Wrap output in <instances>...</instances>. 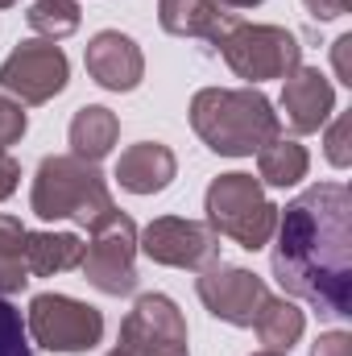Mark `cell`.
<instances>
[{"instance_id": "52a82bcc", "label": "cell", "mask_w": 352, "mask_h": 356, "mask_svg": "<svg viewBox=\"0 0 352 356\" xmlns=\"http://www.w3.org/2000/svg\"><path fill=\"white\" fill-rule=\"evenodd\" d=\"M25 332L46 353L79 356V353H91L104 340V315L91 302H79L71 294L50 290V294H33L29 315H25Z\"/></svg>"}, {"instance_id": "8fae6325", "label": "cell", "mask_w": 352, "mask_h": 356, "mask_svg": "<svg viewBox=\"0 0 352 356\" xmlns=\"http://www.w3.org/2000/svg\"><path fill=\"white\" fill-rule=\"evenodd\" d=\"M195 294H199V302H203L216 319H224V323H232V327H253V319H257V311H262V302H265L269 290H265V282L253 269L211 261L207 269H199Z\"/></svg>"}, {"instance_id": "1f68e13d", "label": "cell", "mask_w": 352, "mask_h": 356, "mask_svg": "<svg viewBox=\"0 0 352 356\" xmlns=\"http://www.w3.org/2000/svg\"><path fill=\"white\" fill-rule=\"evenodd\" d=\"M108 356H120V353H116V348H112V353H108Z\"/></svg>"}, {"instance_id": "5b68a950", "label": "cell", "mask_w": 352, "mask_h": 356, "mask_svg": "<svg viewBox=\"0 0 352 356\" xmlns=\"http://www.w3.org/2000/svg\"><path fill=\"white\" fill-rule=\"evenodd\" d=\"M216 46H220L224 63L232 67V75L249 79L253 88L265 79H286L294 67H303V46L282 25H253V21L224 17Z\"/></svg>"}, {"instance_id": "83f0119b", "label": "cell", "mask_w": 352, "mask_h": 356, "mask_svg": "<svg viewBox=\"0 0 352 356\" xmlns=\"http://www.w3.org/2000/svg\"><path fill=\"white\" fill-rule=\"evenodd\" d=\"M349 50H352V33H344V38H336V46H332V58H336V75H340V83H349V88H352Z\"/></svg>"}, {"instance_id": "9c48e42d", "label": "cell", "mask_w": 352, "mask_h": 356, "mask_svg": "<svg viewBox=\"0 0 352 356\" xmlns=\"http://www.w3.org/2000/svg\"><path fill=\"white\" fill-rule=\"evenodd\" d=\"M120 356H191L186 348V319L175 298L166 294H141L133 311L120 323Z\"/></svg>"}, {"instance_id": "4dcf8cb0", "label": "cell", "mask_w": 352, "mask_h": 356, "mask_svg": "<svg viewBox=\"0 0 352 356\" xmlns=\"http://www.w3.org/2000/svg\"><path fill=\"white\" fill-rule=\"evenodd\" d=\"M13 4H17V0H0V8H13Z\"/></svg>"}, {"instance_id": "603a6c76", "label": "cell", "mask_w": 352, "mask_h": 356, "mask_svg": "<svg viewBox=\"0 0 352 356\" xmlns=\"http://www.w3.org/2000/svg\"><path fill=\"white\" fill-rule=\"evenodd\" d=\"M349 133H352V116H349V112H340V116H336V124H332V129H328V137H323V154H328V162H332L336 170H349V166H352Z\"/></svg>"}, {"instance_id": "f546056e", "label": "cell", "mask_w": 352, "mask_h": 356, "mask_svg": "<svg viewBox=\"0 0 352 356\" xmlns=\"http://www.w3.org/2000/svg\"><path fill=\"white\" fill-rule=\"evenodd\" d=\"M253 356H290V353H273V348H262V353H253Z\"/></svg>"}, {"instance_id": "4fadbf2b", "label": "cell", "mask_w": 352, "mask_h": 356, "mask_svg": "<svg viewBox=\"0 0 352 356\" xmlns=\"http://www.w3.org/2000/svg\"><path fill=\"white\" fill-rule=\"evenodd\" d=\"M83 63L104 91H137L145 79V54L120 29H99L83 50Z\"/></svg>"}, {"instance_id": "ba28073f", "label": "cell", "mask_w": 352, "mask_h": 356, "mask_svg": "<svg viewBox=\"0 0 352 356\" xmlns=\"http://www.w3.org/2000/svg\"><path fill=\"white\" fill-rule=\"evenodd\" d=\"M71 79V63L58 42L29 38L13 46V54L0 63V91L17 95V104H46Z\"/></svg>"}, {"instance_id": "cb8c5ba5", "label": "cell", "mask_w": 352, "mask_h": 356, "mask_svg": "<svg viewBox=\"0 0 352 356\" xmlns=\"http://www.w3.org/2000/svg\"><path fill=\"white\" fill-rule=\"evenodd\" d=\"M25 129H29V120H25L21 104H17V99H8V95L0 91V145H4V149H8V145H17V141L25 137Z\"/></svg>"}, {"instance_id": "e0dca14e", "label": "cell", "mask_w": 352, "mask_h": 356, "mask_svg": "<svg viewBox=\"0 0 352 356\" xmlns=\"http://www.w3.org/2000/svg\"><path fill=\"white\" fill-rule=\"evenodd\" d=\"M158 21L175 38H207L216 42L224 13L216 0H158Z\"/></svg>"}, {"instance_id": "8992f818", "label": "cell", "mask_w": 352, "mask_h": 356, "mask_svg": "<svg viewBox=\"0 0 352 356\" xmlns=\"http://www.w3.org/2000/svg\"><path fill=\"white\" fill-rule=\"evenodd\" d=\"M83 277L108 298H125L137 290V224L125 211H108L91 224V241L83 245Z\"/></svg>"}, {"instance_id": "30bf717a", "label": "cell", "mask_w": 352, "mask_h": 356, "mask_svg": "<svg viewBox=\"0 0 352 356\" xmlns=\"http://www.w3.org/2000/svg\"><path fill=\"white\" fill-rule=\"evenodd\" d=\"M137 249L154 261V266L170 269H207L220 257V236L211 232V224L199 220H178V216H158L137 232Z\"/></svg>"}, {"instance_id": "d4e9b609", "label": "cell", "mask_w": 352, "mask_h": 356, "mask_svg": "<svg viewBox=\"0 0 352 356\" xmlns=\"http://www.w3.org/2000/svg\"><path fill=\"white\" fill-rule=\"evenodd\" d=\"M311 356H352V336L349 332H323L311 344Z\"/></svg>"}, {"instance_id": "4316f807", "label": "cell", "mask_w": 352, "mask_h": 356, "mask_svg": "<svg viewBox=\"0 0 352 356\" xmlns=\"http://www.w3.org/2000/svg\"><path fill=\"white\" fill-rule=\"evenodd\" d=\"M303 4H307V13L315 21H336V17H344L352 8V0H303Z\"/></svg>"}, {"instance_id": "7402d4cb", "label": "cell", "mask_w": 352, "mask_h": 356, "mask_svg": "<svg viewBox=\"0 0 352 356\" xmlns=\"http://www.w3.org/2000/svg\"><path fill=\"white\" fill-rule=\"evenodd\" d=\"M0 356H33L25 319L8 298H0Z\"/></svg>"}, {"instance_id": "2e32d148", "label": "cell", "mask_w": 352, "mask_h": 356, "mask_svg": "<svg viewBox=\"0 0 352 356\" xmlns=\"http://www.w3.org/2000/svg\"><path fill=\"white\" fill-rule=\"evenodd\" d=\"M25 257H29V277H54V273L79 269L83 241L75 232H29Z\"/></svg>"}, {"instance_id": "484cf974", "label": "cell", "mask_w": 352, "mask_h": 356, "mask_svg": "<svg viewBox=\"0 0 352 356\" xmlns=\"http://www.w3.org/2000/svg\"><path fill=\"white\" fill-rule=\"evenodd\" d=\"M17 182H21V162H17V158L0 145V203L17 191Z\"/></svg>"}, {"instance_id": "f1b7e54d", "label": "cell", "mask_w": 352, "mask_h": 356, "mask_svg": "<svg viewBox=\"0 0 352 356\" xmlns=\"http://www.w3.org/2000/svg\"><path fill=\"white\" fill-rule=\"evenodd\" d=\"M220 8H257V4H265V0H216Z\"/></svg>"}, {"instance_id": "6da1fadb", "label": "cell", "mask_w": 352, "mask_h": 356, "mask_svg": "<svg viewBox=\"0 0 352 356\" xmlns=\"http://www.w3.org/2000/svg\"><path fill=\"white\" fill-rule=\"evenodd\" d=\"M278 286L328 319L352 315V191L344 182H315L278 207L273 228Z\"/></svg>"}, {"instance_id": "7c38bea8", "label": "cell", "mask_w": 352, "mask_h": 356, "mask_svg": "<svg viewBox=\"0 0 352 356\" xmlns=\"http://www.w3.org/2000/svg\"><path fill=\"white\" fill-rule=\"evenodd\" d=\"M278 120L290 124V133L307 137L319 133L328 124V116L336 112V88L319 67H294L282 79V99H278Z\"/></svg>"}, {"instance_id": "5bb4252c", "label": "cell", "mask_w": 352, "mask_h": 356, "mask_svg": "<svg viewBox=\"0 0 352 356\" xmlns=\"http://www.w3.org/2000/svg\"><path fill=\"white\" fill-rule=\"evenodd\" d=\"M178 175V158L162 141H137L120 154L116 162V182L129 195H162Z\"/></svg>"}, {"instance_id": "44dd1931", "label": "cell", "mask_w": 352, "mask_h": 356, "mask_svg": "<svg viewBox=\"0 0 352 356\" xmlns=\"http://www.w3.org/2000/svg\"><path fill=\"white\" fill-rule=\"evenodd\" d=\"M29 29L46 42H63L79 29L83 13H79V0H33L29 13H25Z\"/></svg>"}, {"instance_id": "3957f363", "label": "cell", "mask_w": 352, "mask_h": 356, "mask_svg": "<svg viewBox=\"0 0 352 356\" xmlns=\"http://www.w3.org/2000/svg\"><path fill=\"white\" fill-rule=\"evenodd\" d=\"M29 207L38 220H75V224L91 228L116 203H112V191L95 162H83L75 154H54V158H42V166L33 175Z\"/></svg>"}, {"instance_id": "d6986e66", "label": "cell", "mask_w": 352, "mask_h": 356, "mask_svg": "<svg viewBox=\"0 0 352 356\" xmlns=\"http://www.w3.org/2000/svg\"><path fill=\"white\" fill-rule=\"evenodd\" d=\"M311 170V154H307V145H298L294 137H273L269 145L257 149V182L265 186H298L303 178Z\"/></svg>"}, {"instance_id": "9a60e30c", "label": "cell", "mask_w": 352, "mask_h": 356, "mask_svg": "<svg viewBox=\"0 0 352 356\" xmlns=\"http://www.w3.org/2000/svg\"><path fill=\"white\" fill-rule=\"evenodd\" d=\"M120 137V120L104 104H83L71 120V154L83 162H104Z\"/></svg>"}, {"instance_id": "7a4b0ae2", "label": "cell", "mask_w": 352, "mask_h": 356, "mask_svg": "<svg viewBox=\"0 0 352 356\" xmlns=\"http://www.w3.org/2000/svg\"><path fill=\"white\" fill-rule=\"evenodd\" d=\"M195 137L220 158H253L282 137V120L257 88H203L191 99Z\"/></svg>"}, {"instance_id": "ffe728a7", "label": "cell", "mask_w": 352, "mask_h": 356, "mask_svg": "<svg viewBox=\"0 0 352 356\" xmlns=\"http://www.w3.org/2000/svg\"><path fill=\"white\" fill-rule=\"evenodd\" d=\"M29 228L17 216H0V298L21 294L29 286V257H25Z\"/></svg>"}, {"instance_id": "277c9868", "label": "cell", "mask_w": 352, "mask_h": 356, "mask_svg": "<svg viewBox=\"0 0 352 356\" xmlns=\"http://www.w3.org/2000/svg\"><path fill=\"white\" fill-rule=\"evenodd\" d=\"M203 211H207V224L216 236H228L249 253L265 249L278 228V207L265 199V186L241 170L211 178V186L203 195Z\"/></svg>"}, {"instance_id": "ac0fdd59", "label": "cell", "mask_w": 352, "mask_h": 356, "mask_svg": "<svg viewBox=\"0 0 352 356\" xmlns=\"http://www.w3.org/2000/svg\"><path fill=\"white\" fill-rule=\"evenodd\" d=\"M253 327H257V336H262L265 348H273V353H290L298 340H303V332H307V315L298 311V302L294 298H273V294H265L262 311H257V319H253Z\"/></svg>"}]
</instances>
